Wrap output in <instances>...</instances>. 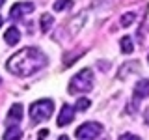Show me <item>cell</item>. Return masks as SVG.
Returning a JSON list of instances; mask_svg holds the SVG:
<instances>
[{
	"mask_svg": "<svg viewBox=\"0 0 149 140\" xmlns=\"http://www.w3.org/2000/svg\"><path fill=\"white\" fill-rule=\"evenodd\" d=\"M47 64H49V58L45 56V52H41L39 49H34V47H24L8 60L6 67L11 75L30 77V75L41 71Z\"/></svg>",
	"mask_w": 149,
	"mask_h": 140,
	"instance_id": "6da1fadb",
	"label": "cell"
},
{
	"mask_svg": "<svg viewBox=\"0 0 149 140\" xmlns=\"http://www.w3.org/2000/svg\"><path fill=\"white\" fill-rule=\"evenodd\" d=\"M91 88H93V71L86 67L71 78L69 93H84V92H90Z\"/></svg>",
	"mask_w": 149,
	"mask_h": 140,
	"instance_id": "7a4b0ae2",
	"label": "cell"
},
{
	"mask_svg": "<svg viewBox=\"0 0 149 140\" xmlns=\"http://www.w3.org/2000/svg\"><path fill=\"white\" fill-rule=\"evenodd\" d=\"M52 110H54V103L50 99H39L30 105V118L34 123H41V121L49 120L52 116Z\"/></svg>",
	"mask_w": 149,
	"mask_h": 140,
	"instance_id": "3957f363",
	"label": "cell"
},
{
	"mask_svg": "<svg viewBox=\"0 0 149 140\" xmlns=\"http://www.w3.org/2000/svg\"><path fill=\"white\" fill-rule=\"evenodd\" d=\"M74 134L80 140H95L102 134V125L97 123V121H86L74 131Z\"/></svg>",
	"mask_w": 149,
	"mask_h": 140,
	"instance_id": "277c9868",
	"label": "cell"
},
{
	"mask_svg": "<svg viewBox=\"0 0 149 140\" xmlns=\"http://www.w3.org/2000/svg\"><path fill=\"white\" fill-rule=\"evenodd\" d=\"M34 8L36 6L32 2H15L11 6V9H9V17L11 19H22L24 15L34 11Z\"/></svg>",
	"mask_w": 149,
	"mask_h": 140,
	"instance_id": "5b68a950",
	"label": "cell"
},
{
	"mask_svg": "<svg viewBox=\"0 0 149 140\" xmlns=\"http://www.w3.org/2000/svg\"><path fill=\"white\" fill-rule=\"evenodd\" d=\"M74 112L77 110H73V106L63 105L62 110H60V114H58V127H65V125L71 123L73 118H74Z\"/></svg>",
	"mask_w": 149,
	"mask_h": 140,
	"instance_id": "8992f818",
	"label": "cell"
},
{
	"mask_svg": "<svg viewBox=\"0 0 149 140\" xmlns=\"http://www.w3.org/2000/svg\"><path fill=\"white\" fill-rule=\"evenodd\" d=\"M134 97L136 99H147L149 97V80L147 78H142V80L136 82V86H134Z\"/></svg>",
	"mask_w": 149,
	"mask_h": 140,
	"instance_id": "52a82bcc",
	"label": "cell"
},
{
	"mask_svg": "<svg viewBox=\"0 0 149 140\" xmlns=\"http://www.w3.org/2000/svg\"><path fill=\"white\" fill-rule=\"evenodd\" d=\"M19 39H21V32H19V28L17 26H9L8 30H6V34H4V41H6L8 45H17L19 43Z\"/></svg>",
	"mask_w": 149,
	"mask_h": 140,
	"instance_id": "ba28073f",
	"label": "cell"
},
{
	"mask_svg": "<svg viewBox=\"0 0 149 140\" xmlns=\"http://www.w3.org/2000/svg\"><path fill=\"white\" fill-rule=\"evenodd\" d=\"M21 136H22V131L19 129V125L9 123L8 129H6V133H4V140H19Z\"/></svg>",
	"mask_w": 149,
	"mask_h": 140,
	"instance_id": "9c48e42d",
	"label": "cell"
},
{
	"mask_svg": "<svg viewBox=\"0 0 149 140\" xmlns=\"http://www.w3.org/2000/svg\"><path fill=\"white\" fill-rule=\"evenodd\" d=\"M21 118H22V105L21 103H15L8 112V120L9 121H21Z\"/></svg>",
	"mask_w": 149,
	"mask_h": 140,
	"instance_id": "30bf717a",
	"label": "cell"
},
{
	"mask_svg": "<svg viewBox=\"0 0 149 140\" xmlns=\"http://www.w3.org/2000/svg\"><path fill=\"white\" fill-rule=\"evenodd\" d=\"M119 47H121V52L125 54H130L134 50V45H132V39H130V36H123L119 39Z\"/></svg>",
	"mask_w": 149,
	"mask_h": 140,
	"instance_id": "8fae6325",
	"label": "cell"
},
{
	"mask_svg": "<svg viewBox=\"0 0 149 140\" xmlns=\"http://www.w3.org/2000/svg\"><path fill=\"white\" fill-rule=\"evenodd\" d=\"M52 24H54L52 15H49V13H43V15H41V32H43V34H47V32L52 28Z\"/></svg>",
	"mask_w": 149,
	"mask_h": 140,
	"instance_id": "7c38bea8",
	"label": "cell"
},
{
	"mask_svg": "<svg viewBox=\"0 0 149 140\" xmlns=\"http://www.w3.org/2000/svg\"><path fill=\"white\" fill-rule=\"evenodd\" d=\"M134 19H136V15H134L132 11H130V13H125V15H121V19H119V24L127 28V26H130L134 22Z\"/></svg>",
	"mask_w": 149,
	"mask_h": 140,
	"instance_id": "4fadbf2b",
	"label": "cell"
},
{
	"mask_svg": "<svg viewBox=\"0 0 149 140\" xmlns=\"http://www.w3.org/2000/svg\"><path fill=\"white\" fill-rule=\"evenodd\" d=\"M73 6L71 0H58V2H54V11H63V9H69Z\"/></svg>",
	"mask_w": 149,
	"mask_h": 140,
	"instance_id": "5bb4252c",
	"label": "cell"
},
{
	"mask_svg": "<svg viewBox=\"0 0 149 140\" xmlns=\"http://www.w3.org/2000/svg\"><path fill=\"white\" fill-rule=\"evenodd\" d=\"M90 105H91V101L88 99V97H80V99L77 101V105H74V110H78V112H82V110H86V108H90Z\"/></svg>",
	"mask_w": 149,
	"mask_h": 140,
	"instance_id": "9a60e30c",
	"label": "cell"
},
{
	"mask_svg": "<svg viewBox=\"0 0 149 140\" xmlns=\"http://www.w3.org/2000/svg\"><path fill=\"white\" fill-rule=\"evenodd\" d=\"M138 62H129V64H125V69L123 67H121V71H119V75H118V77L121 78V77H125V75H127L129 71H132V69H138Z\"/></svg>",
	"mask_w": 149,
	"mask_h": 140,
	"instance_id": "2e32d148",
	"label": "cell"
},
{
	"mask_svg": "<svg viewBox=\"0 0 149 140\" xmlns=\"http://www.w3.org/2000/svg\"><path fill=\"white\" fill-rule=\"evenodd\" d=\"M119 140H142V138L136 136V134H130V133H127V134H121Z\"/></svg>",
	"mask_w": 149,
	"mask_h": 140,
	"instance_id": "e0dca14e",
	"label": "cell"
},
{
	"mask_svg": "<svg viewBox=\"0 0 149 140\" xmlns=\"http://www.w3.org/2000/svg\"><path fill=\"white\" fill-rule=\"evenodd\" d=\"M143 118H146V123L149 125V106H147V110H146V114H143Z\"/></svg>",
	"mask_w": 149,
	"mask_h": 140,
	"instance_id": "ac0fdd59",
	"label": "cell"
},
{
	"mask_svg": "<svg viewBox=\"0 0 149 140\" xmlns=\"http://www.w3.org/2000/svg\"><path fill=\"white\" fill-rule=\"evenodd\" d=\"M58 140H69V138H67V136H60Z\"/></svg>",
	"mask_w": 149,
	"mask_h": 140,
	"instance_id": "d6986e66",
	"label": "cell"
},
{
	"mask_svg": "<svg viewBox=\"0 0 149 140\" xmlns=\"http://www.w3.org/2000/svg\"><path fill=\"white\" fill-rule=\"evenodd\" d=\"M2 22H4V19H2V17H0V26H2Z\"/></svg>",
	"mask_w": 149,
	"mask_h": 140,
	"instance_id": "ffe728a7",
	"label": "cell"
},
{
	"mask_svg": "<svg viewBox=\"0 0 149 140\" xmlns=\"http://www.w3.org/2000/svg\"><path fill=\"white\" fill-rule=\"evenodd\" d=\"M2 4H4V0H0V8H2Z\"/></svg>",
	"mask_w": 149,
	"mask_h": 140,
	"instance_id": "44dd1931",
	"label": "cell"
},
{
	"mask_svg": "<svg viewBox=\"0 0 149 140\" xmlns=\"http://www.w3.org/2000/svg\"><path fill=\"white\" fill-rule=\"evenodd\" d=\"M0 82H2V80H0Z\"/></svg>",
	"mask_w": 149,
	"mask_h": 140,
	"instance_id": "7402d4cb",
	"label": "cell"
}]
</instances>
